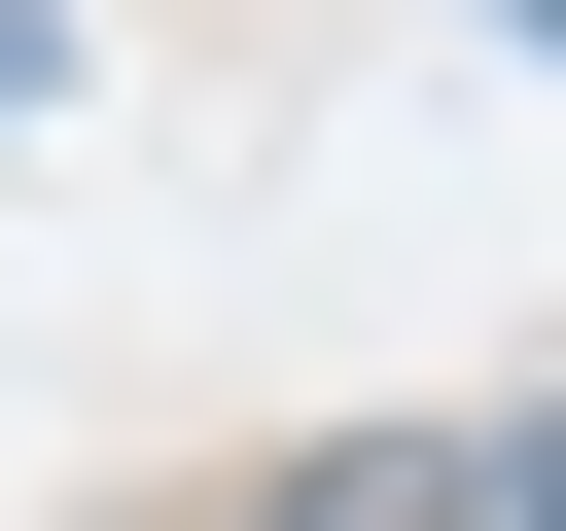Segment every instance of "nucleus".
Returning a JSON list of instances; mask_svg holds the SVG:
<instances>
[{
	"mask_svg": "<svg viewBox=\"0 0 566 531\" xmlns=\"http://www.w3.org/2000/svg\"><path fill=\"white\" fill-rule=\"evenodd\" d=\"M495 35H531V0H495Z\"/></svg>",
	"mask_w": 566,
	"mask_h": 531,
	"instance_id": "7ed1b4c3",
	"label": "nucleus"
},
{
	"mask_svg": "<svg viewBox=\"0 0 566 531\" xmlns=\"http://www.w3.org/2000/svg\"><path fill=\"white\" fill-rule=\"evenodd\" d=\"M0 106H71V35H35V0H0Z\"/></svg>",
	"mask_w": 566,
	"mask_h": 531,
	"instance_id": "f03ea898",
	"label": "nucleus"
},
{
	"mask_svg": "<svg viewBox=\"0 0 566 531\" xmlns=\"http://www.w3.org/2000/svg\"><path fill=\"white\" fill-rule=\"evenodd\" d=\"M248 531H495V425H354V460H283Z\"/></svg>",
	"mask_w": 566,
	"mask_h": 531,
	"instance_id": "f257e3e1",
	"label": "nucleus"
}]
</instances>
